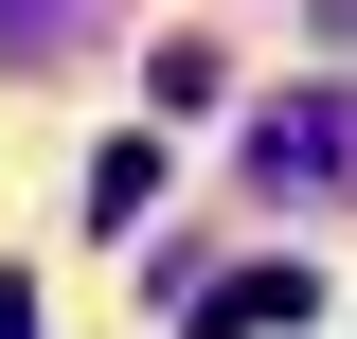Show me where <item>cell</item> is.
<instances>
[{"label":"cell","instance_id":"2","mask_svg":"<svg viewBox=\"0 0 357 339\" xmlns=\"http://www.w3.org/2000/svg\"><path fill=\"white\" fill-rule=\"evenodd\" d=\"M304 322V268H232V286H197V339H286Z\"/></svg>","mask_w":357,"mask_h":339},{"label":"cell","instance_id":"1","mask_svg":"<svg viewBox=\"0 0 357 339\" xmlns=\"http://www.w3.org/2000/svg\"><path fill=\"white\" fill-rule=\"evenodd\" d=\"M250 179L268 197H340L357 179V89H286V107L250 126Z\"/></svg>","mask_w":357,"mask_h":339}]
</instances>
